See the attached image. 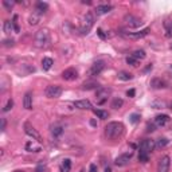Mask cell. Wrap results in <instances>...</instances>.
<instances>
[{
	"mask_svg": "<svg viewBox=\"0 0 172 172\" xmlns=\"http://www.w3.org/2000/svg\"><path fill=\"white\" fill-rule=\"evenodd\" d=\"M122 133H124V125H122V122L113 121V122H109L105 126V136L110 138V140H116V138L121 137Z\"/></svg>",
	"mask_w": 172,
	"mask_h": 172,
	"instance_id": "obj_1",
	"label": "cell"
},
{
	"mask_svg": "<svg viewBox=\"0 0 172 172\" xmlns=\"http://www.w3.org/2000/svg\"><path fill=\"white\" fill-rule=\"evenodd\" d=\"M48 43H50V34H48V30H46V28L39 30L35 34V46L42 48V47H46Z\"/></svg>",
	"mask_w": 172,
	"mask_h": 172,
	"instance_id": "obj_2",
	"label": "cell"
},
{
	"mask_svg": "<svg viewBox=\"0 0 172 172\" xmlns=\"http://www.w3.org/2000/svg\"><path fill=\"white\" fill-rule=\"evenodd\" d=\"M93 26H94V16L92 12H86V15L84 16L82 26H81V34L82 35L89 34V31L92 30Z\"/></svg>",
	"mask_w": 172,
	"mask_h": 172,
	"instance_id": "obj_3",
	"label": "cell"
},
{
	"mask_svg": "<svg viewBox=\"0 0 172 172\" xmlns=\"http://www.w3.org/2000/svg\"><path fill=\"white\" fill-rule=\"evenodd\" d=\"M44 94H46V97H48V98H58L62 96V88L58 85H50L44 90Z\"/></svg>",
	"mask_w": 172,
	"mask_h": 172,
	"instance_id": "obj_4",
	"label": "cell"
},
{
	"mask_svg": "<svg viewBox=\"0 0 172 172\" xmlns=\"http://www.w3.org/2000/svg\"><path fill=\"white\" fill-rule=\"evenodd\" d=\"M155 148V141L151 140V138H145V140H143L140 143V145H138V149H140V152H144V153H151Z\"/></svg>",
	"mask_w": 172,
	"mask_h": 172,
	"instance_id": "obj_5",
	"label": "cell"
},
{
	"mask_svg": "<svg viewBox=\"0 0 172 172\" xmlns=\"http://www.w3.org/2000/svg\"><path fill=\"white\" fill-rule=\"evenodd\" d=\"M133 156V152H126V153H122L120 155L116 160H114V164H116L117 167H125V165H128L129 164V161H130V159H132Z\"/></svg>",
	"mask_w": 172,
	"mask_h": 172,
	"instance_id": "obj_6",
	"label": "cell"
},
{
	"mask_svg": "<svg viewBox=\"0 0 172 172\" xmlns=\"http://www.w3.org/2000/svg\"><path fill=\"white\" fill-rule=\"evenodd\" d=\"M24 132H26L30 137L34 138V140L39 141V143L42 141V137H40V134H39L38 132H36V129L30 124V122H24Z\"/></svg>",
	"mask_w": 172,
	"mask_h": 172,
	"instance_id": "obj_7",
	"label": "cell"
},
{
	"mask_svg": "<svg viewBox=\"0 0 172 172\" xmlns=\"http://www.w3.org/2000/svg\"><path fill=\"white\" fill-rule=\"evenodd\" d=\"M77 77H78V71H77L74 67H69L62 71V78L65 81H74V79H77Z\"/></svg>",
	"mask_w": 172,
	"mask_h": 172,
	"instance_id": "obj_8",
	"label": "cell"
},
{
	"mask_svg": "<svg viewBox=\"0 0 172 172\" xmlns=\"http://www.w3.org/2000/svg\"><path fill=\"white\" fill-rule=\"evenodd\" d=\"M125 22H126V24H128L129 27H132V28H137V27H140L141 24H143V22H141V19H138V18H136L134 15H126L125 16Z\"/></svg>",
	"mask_w": 172,
	"mask_h": 172,
	"instance_id": "obj_9",
	"label": "cell"
},
{
	"mask_svg": "<svg viewBox=\"0 0 172 172\" xmlns=\"http://www.w3.org/2000/svg\"><path fill=\"white\" fill-rule=\"evenodd\" d=\"M105 67V63L102 62V61H97V62H94L92 65V67H90V74L92 75H100L102 70H104Z\"/></svg>",
	"mask_w": 172,
	"mask_h": 172,
	"instance_id": "obj_10",
	"label": "cell"
},
{
	"mask_svg": "<svg viewBox=\"0 0 172 172\" xmlns=\"http://www.w3.org/2000/svg\"><path fill=\"white\" fill-rule=\"evenodd\" d=\"M26 151H28V152H40L42 151V145H40L39 141L32 138L31 141H28L26 144Z\"/></svg>",
	"mask_w": 172,
	"mask_h": 172,
	"instance_id": "obj_11",
	"label": "cell"
},
{
	"mask_svg": "<svg viewBox=\"0 0 172 172\" xmlns=\"http://www.w3.org/2000/svg\"><path fill=\"white\" fill-rule=\"evenodd\" d=\"M110 94V89H104V88H100L98 89V92H97V101H98V104H104V102L108 100V96Z\"/></svg>",
	"mask_w": 172,
	"mask_h": 172,
	"instance_id": "obj_12",
	"label": "cell"
},
{
	"mask_svg": "<svg viewBox=\"0 0 172 172\" xmlns=\"http://www.w3.org/2000/svg\"><path fill=\"white\" fill-rule=\"evenodd\" d=\"M168 168H170V156H163L160 160H159L157 170H159V172H167Z\"/></svg>",
	"mask_w": 172,
	"mask_h": 172,
	"instance_id": "obj_13",
	"label": "cell"
},
{
	"mask_svg": "<svg viewBox=\"0 0 172 172\" xmlns=\"http://www.w3.org/2000/svg\"><path fill=\"white\" fill-rule=\"evenodd\" d=\"M149 34V28H144L141 31H137V32H130V34H124L126 38H130V39H141L147 36Z\"/></svg>",
	"mask_w": 172,
	"mask_h": 172,
	"instance_id": "obj_14",
	"label": "cell"
},
{
	"mask_svg": "<svg viewBox=\"0 0 172 172\" xmlns=\"http://www.w3.org/2000/svg\"><path fill=\"white\" fill-rule=\"evenodd\" d=\"M167 86H168V84L165 82L164 79H161V78H153L152 81H151V88L152 89H165Z\"/></svg>",
	"mask_w": 172,
	"mask_h": 172,
	"instance_id": "obj_15",
	"label": "cell"
},
{
	"mask_svg": "<svg viewBox=\"0 0 172 172\" xmlns=\"http://www.w3.org/2000/svg\"><path fill=\"white\" fill-rule=\"evenodd\" d=\"M170 121V116H167V114H159V116L155 117V125L156 126H164L167 122Z\"/></svg>",
	"mask_w": 172,
	"mask_h": 172,
	"instance_id": "obj_16",
	"label": "cell"
},
{
	"mask_svg": "<svg viewBox=\"0 0 172 172\" xmlns=\"http://www.w3.org/2000/svg\"><path fill=\"white\" fill-rule=\"evenodd\" d=\"M74 106L78 109H82V110H89V109H92V102L88 100H79V101L74 102Z\"/></svg>",
	"mask_w": 172,
	"mask_h": 172,
	"instance_id": "obj_17",
	"label": "cell"
},
{
	"mask_svg": "<svg viewBox=\"0 0 172 172\" xmlns=\"http://www.w3.org/2000/svg\"><path fill=\"white\" fill-rule=\"evenodd\" d=\"M112 6H109V4H102V6H97L96 7V14L97 15H105L108 14V12L112 11Z\"/></svg>",
	"mask_w": 172,
	"mask_h": 172,
	"instance_id": "obj_18",
	"label": "cell"
},
{
	"mask_svg": "<svg viewBox=\"0 0 172 172\" xmlns=\"http://www.w3.org/2000/svg\"><path fill=\"white\" fill-rule=\"evenodd\" d=\"M23 106H24V109H31L32 108V94L30 92L24 94V97H23Z\"/></svg>",
	"mask_w": 172,
	"mask_h": 172,
	"instance_id": "obj_19",
	"label": "cell"
},
{
	"mask_svg": "<svg viewBox=\"0 0 172 172\" xmlns=\"http://www.w3.org/2000/svg\"><path fill=\"white\" fill-rule=\"evenodd\" d=\"M82 89L84 90H93V89H100V85L96 81H86L82 84Z\"/></svg>",
	"mask_w": 172,
	"mask_h": 172,
	"instance_id": "obj_20",
	"label": "cell"
},
{
	"mask_svg": "<svg viewBox=\"0 0 172 172\" xmlns=\"http://www.w3.org/2000/svg\"><path fill=\"white\" fill-rule=\"evenodd\" d=\"M63 133V126L59 125V124H54L51 126V134L54 137H59L61 134Z\"/></svg>",
	"mask_w": 172,
	"mask_h": 172,
	"instance_id": "obj_21",
	"label": "cell"
},
{
	"mask_svg": "<svg viewBox=\"0 0 172 172\" xmlns=\"http://www.w3.org/2000/svg\"><path fill=\"white\" fill-rule=\"evenodd\" d=\"M48 10V4L47 3H43V2H38L36 3V7H35V11H36V14H44Z\"/></svg>",
	"mask_w": 172,
	"mask_h": 172,
	"instance_id": "obj_22",
	"label": "cell"
},
{
	"mask_svg": "<svg viewBox=\"0 0 172 172\" xmlns=\"http://www.w3.org/2000/svg\"><path fill=\"white\" fill-rule=\"evenodd\" d=\"M71 170V161L70 159H65L63 163L61 164V172H70Z\"/></svg>",
	"mask_w": 172,
	"mask_h": 172,
	"instance_id": "obj_23",
	"label": "cell"
},
{
	"mask_svg": "<svg viewBox=\"0 0 172 172\" xmlns=\"http://www.w3.org/2000/svg\"><path fill=\"white\" fill-rule=\"evenodd\" d=\"M39 19H40V15L34 12V14L30 15V18H28V24H30V26H36V24L39 23Z\"/></svg>",
	"mask_w": 172,
	"mask_h": 172,
	"instance_id": "obj_24",
	"label": "cell"
},
{
	"mask_svg": "<svg viewBox=\"0 0 172 172\" xmlns=\"http://www.w3.org/2000/svg\"><path fill=\"white\" fill-rule=\"evenodd\" d=\"M93 113L96 114L98 118H101V120H105V118L109 117V113L105 112V110H101V109H93Z\"/></svg>",
	"mask_w": 172,
	"mask_h": 172,
	"instance_id": "obj_25",
	"label": "cell"
},
{
	"mask_svg": "<svg viewBox=\"0 0 172 172\" xmlns=\"http://www.w3.org/2000/svg\"><path fill=\"white\" fill-rule=\"evenodd\" d=\"M3 28H4V32H6V34H11L12 30H14V24H12L11 20H4Z\"/></svg>",
	"mask_w": 172,
	"mask_h": 172,
	"instance_id": "obj_26",
	"label": "cell"
},
{
	"mask_svg": "<svg viewBox=\"0 0 172 172\" xmlns=\"http://www.w3.org/2000/svg\"><path fill=\"white\" fill-rule=\"evenodd\" d=\"M132 57H133V58H136L137 61H143L147 57V54H145L144 50H136V51H133Z\"/></svg>",
	"mask_w": 172,
	"mask_h": 172,
	"instance_id": "obj_27",
	"label": "cell"
},
{
	"mask_svg": "<svg viewBox=\"0 0 172 172\" xmlns=\"http://www.w3.org/2000/svg\"><path fill=\"white\" fill-rule=\"evenodd\" d=\"M52 66V59L51 58H43L42 61V67H43V70H50Z\"/></svg>",
	"mask_w": 172,
	"mask_h": 172,
	"instance_id": "obj_28",
	"label": "cell"
},
{
	"mask_svg": "<svg viewBox=\"0 0 172 172\" xmlns=\"http://www.w3.org/2000/svg\"><path fill=\"white\" fill-rule=\"evenodd\" d=\"M168 143H170L168 138L163 137V138H159V140H156V143H155V147H156V148H164Z\"/></svg>",
	"mask_w": 172,
	"mask_h": 172,
	"instance_id": "obj_29",
	"label": "cell"
},
{
	"mask_svg": "<svg viewBox=\"0 0 172 172\" xmlns=\"http://www.w3.org/2000/svg\"><path fill=\"white\" fill-rule=\"evenodd\" d=\"M122 105H124V100H122V98H114L112 102V108H114V109H120V108H122Z\"/></svg>",
	"mask_w": 172,
	"mask_h": 172,
	"instance_id": "obj_30",
	"label": "cell"
},
{
	"mask_svg": "<svg viewBox=\"0 0 172 172\" xmlns=\"http://www.w3.org/2000/svg\"><path fill=\"white\" fill-rule=\"evenodd\" d=\"M118 78H120L121 81H129V79H132L133 77L130 73H126V71H120L118 73Z\"/></svg>",
	"mask_w": 172,
	"mask_h": 172,
	"instance_id": "obj_31",
	"label": "cell"
},
{
	"mask_svg": "<svg viewBox=\"0 0 172 172\" xmlns=\"http://www.w3.org/2000/svg\"><path fill=\"white\" fill-rule=\"evenodd\" d=\"M138 62H140V61H137L136 58H133L132 55L126 58V63L130 65V66H134V67H136V66H138Z\"/></svg>",
	"mask_w": 172,
	"mask_h": 172,
	"instance_id": "obj_32",
	"label": "cell"
},
{
	"mask_svg": "<svg viewBox=\"0 0 172 172\" xmlns=\"http://www.w3.org/2000/svg\"><path fill=\"white\" fill-rule=\"evenodd\" d=\"M148 160H149V155L148 153H144V152L138 153V161H140V163H147Z\"/></svg>",
	"mask_w": 172,
	"mask_h": 172,
	"instance_id": "obj_33",
	"label": "cell"
},
{
	"mask_svg": "<svg viewBox=\"0 0 172 172\" xmlns=\"http://www.w3.org/2000/svg\"><path fill=\"white\" fill-rule=\"evenodd\" d=\"M12 106H14V100H12V98H10V100L7 101L6 106L3 108V112H10V110L12 109Z\"/></svg>",
	"mask_w": 172,
	"mask_h": 172,
	"instance_id": "obj_34",
	"label": "cell"
},
{
	"mask_svg": "<svg viewBox=\"0 0 172 172\" xmlns=\"http://www.w3.org/2000/svg\"><path fill=\"white\" fill-rule=\"evenodd\" d=\"M12 24H14V30L16 31V32H19L20 31V28H19V26H18V16H14V20H12Z\"/></svg>",
	"mask_w": 172,
	"mask_h": 172,
	"instance_id": "obj_35",
	"label": "cell"
},
{
	"mask_svg": "<svg viewBox=\"0 0 172 172\" xmlns=\"http://www.w3.org/2000/svg\"><path fill=\"white\" fill-rule=\"evenodd\" d=\"M14 39H4L3 40V44H4V46H6V47H11V46H14Z\"/></svg>",
	"mask_w": 172,
	"mask_h": 172,
	"instance_id": "obj_36",
	"label": "cell"
},
{
	"mask_svg": "<svg viewBox=\"0 0 172 172\" xmlns=\"http://www.w3.org/2000/svg\"><path fill=\"white\" fill-rule=\"evenodd\" d=\"M3 6L6 7L8 11H11V8L14 7V3H10V2H7V0H3Z\"/></svg>",
	"mask_w": 172,
	"mask_h": 172,
	"instance_id": "obj_37",
	"label": "cell"
},
{
	"mask_svg": "<svg viewBox=\"0 0 172 172\" xmlns=\"http://www.w3.org/2000/svg\"><path fill=\"white\" fill-rule=\"evenodd\" d=\"M138 118H140V116H138V114H132V116H130V121H132L133 124H136V122L138 121Z\"/></svg>",
	"mask_w": 172,
	"mask_h": 172,
	"instance_id": "obj_38",
	"label": "cell"
},
{
	"mask_svg": "<svg viewBox=\"0 0 172 172\" xmlns=\"http://www.w3.org/2000/svg\"><path fill=\"white\" fill-rule=\"evenodd\" d=\"M126 94H128V97L133 98L134 94H136V92H134V89H130V90H128V92H126Z\"/></svg>",
	"mask_w": 172,
	"mask_h": 172,
	"instance_id": "obj_39",
	"label": "cell"
},
{
	"mask_svg": "<svg viewBox=\"0 0 172 172\" xmlns=\"http://www.w3.org/2000/svg\"><path fill=\"white\" fill-rule=\"evenodd\" d=\"M44 171H46V165H43V164L38 165V168H36V172H44Z\"/></svg>",
	"mask_w": 172,
	"mask_h": 172,
	"instance_id": "obj_40",
	"label": "cell"
},
{
	"mask_svg": "<svg viewBox=\"0 0 172 172\" xmlns=\"http://www.w3.org/2000/svg\"><path fill=\"white\" fill-rule=\"evenodd\" d=\"M155 126H156V125H153V124H148V126H147L148 129H147V130H148V132H153V130H155Z\"/></svg>",
	"mask_w": 172,
	"mask_h": 172,
	"instance_id": "obj_41",
	"label": "cell"
},
{
	"mask_svg": "<svg viewBox=\"0 0 172 172\" xmlns=\"http://www.w3.org/2000/svg\"><path fill=\"white\" fill-rule=\"evenodd\" d=\"M97 32H98V35H100V38H101V39H105V38H106V36L104 35V32H102L101 28H98V31H97Z\"/></svg>",
	"mask_w": 172,
	"mask_h": 172,
	"instance_id": "obj_42",
	"label": "cell"
},
{
	"mask_svg": "<svg viewBox=\"0 0 172 172\" xmlns=\"http://www.w3.org/2000/svg\"><path fill=\"white\" fill-rule=\"evenodd\" d=\"M6 124H7V122H6V118H2V128H0V129H2V130H6Z\"/></svg>",
	"mask_w": 172,
	"mask_h": 172,
	"instance_id": "obj_43",
	"label": "cell"
},
{
	"mask_svg": "<svg viewBox=\"0 0 172 172\" xmlns=\"http://www.w3.org/2000/svg\"><path fill=\"white\" fill-rule=\"evenodd\" d=\"M90 172H97V165H96V164H92V165H90Z\"/></svg>",
	"mask_w": 172,
	"mask_h": 172,
	"instance_id": "obj_44",
	"label": "cell"
},
{
	"mask_svg": "<svg viewBox=\"0 0 172 172\" xmlns=\"http://www.w3.org/2000/svg\"><path fill=\"white\" fill-rule=\"evenodd\" d=\"M90 124H92V126H97V122L94 121V120H92V121H90Z\"/></svg>",
	"mask_w": 172,
	"mask_h": 172,
	"instance_id": "obj_45",
	"label": "cell"
},
{
	"mask_svg": "<svg viewBox=\"0 0 172 172\" xmlns=\"http://www.w3.org/2000/svg\"><path fill=\"white\" fill-rule=\"evenodd\" d=\"M168 71H170V74L172 77V65H170V67H168Z\"/></svg>",
	"mask_w": 172,
	"mask_h": 172,
	"instance_id": "obj_46",
	"label": "cell"
},
{
	"mask_svg": "<svg viewBox=\"0 0 172 172\" xmlns=\"http://www.w3.org/2000/svg\"><path fill=\"white\" fill-rule=\"evenodd\" d=\"M105 172H112V170H110V168H109V167H108V168H106V170H105Z\"/></svg>",
	"mask_w": 172,
	"mask_h": 172,
	"instance_id": "obj_47",
	"label": "cell"
},
{
	"mask_svg": "<svg viewBox=\"0 0 172 172\" xmlns=\"http://www.w3.org/2000/svg\"><path fill=\"white\" fill-rule=\"evenodd\" d=\"M170 48H171V50H172V43H171V44H170Z\"/></svg>",
	"mask_w": 172,
	"mask_h": 172,
	"instance_id": "obj_48",
	"label": "cell"
},
{
	"mask_svg": "<svg viewBox=\"0 0 172 172\" xmlns=\"http://www.w3.org/2000/svg\"><path fill=\"white\" fill-rule=\"evenodd\" d=\"M171 109H172V104H171Z\"/></svg>",
	"mask_w": 172,
	"mask_h": 172,
	"instance_id": "obj_49",
	"label": "cell"
}]
</instances>
